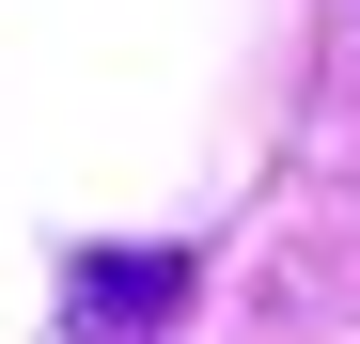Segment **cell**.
Listing matches in <instances>:
<instances>
[{
  "instance_id": "cell-1",
  "label": "cell",
  "mask_w": 360,
  "mask_h": 344,
  "mask_svg": "<svg viewBox=\"0 0 360 344\" xmlns=\"http://www.w3.org/2000/svg\"><path fill=\"white\" fill-rule=\"evenodd\" d=\"M63 282H79V329H94V344H126V329H157L172 298H188V251H79Z\"/></svg>"
}]
</instances>
